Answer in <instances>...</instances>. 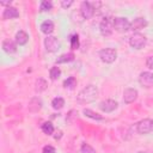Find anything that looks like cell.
Wrapping results in <instances>:
<instances>
[{
  "label": "cell",
  "mask_w": 153,
  "mask_h": 153,
  "mask_svg": "<svg viewBox=\"0 0 153 153\" xmlns=\"http://www.w3.org/2000/svg\"><path fill=\"white\" fill-rule=\"evenodd\" d=\"M97 97H98V88L94 85H87L78 93L76 102L80 104H88L94 102Z\"/></svg>",
  "instance_id": "1"
},
{
  "label": "cell",
  "mask_w": 153,
  "mask_h": 153,
  "mask_svg": "<svg viewBox=\"0 0 153 153\" xmlns=\"http://www.w3.org/2000/svg\"><path fill=\"white\" fill-rule=\"evenodd\" d=\"M146 41H147V39H146V36H145V35H142V33H140V32H135V33H133V35L130 36V38H129V44H130V47L134 48V49H141V48L145 47Z\"/></svg>",
  "instance_id": "2"
},
{
  "label": "cell",
  "mask_w": 153,
  "mask_h": 153,
  "mask_svg": "<svg viewBox=\"0 0 153 153\" xmlns=\"http://www.w3.org/2000/svg\"><path fill=\"white\" fill-rule=\"evenodd\" d=\"M136 131L141 135H145V134L153 131V120L143 118L140 122H137L136 123Z\"/></svg>",
  "instance_id": "3"
},
{
  "label": "cell",
  "mask_w": 153,
  "mask_h": 153,
  "mask_svg": "<svg viewBox=\"0 0 153 153\" xmlns=\"http://www.w3.org/2000/svg\"><path fill=\"white\" fill-rule=\"evenodd\" d=\"M99 57L105 63H112L117 57V51L112 48H104L99 51Z\"/></svg>",
  "instance_id": "4"
},
{
  "label": "cell",
  "mask_w": 153,
  "mask_h": 153,
  "mask_svg": "<svg viewBox=\"0 0 153 153\" xmlns=\"http://www.w3.org/2000/svg\"><path fill=\"white\" fill-rule=\"evenodd\" d=\"M114 29L118 32H126L130 30V22L126 17H116L114 18Z\"/></svg>",
  "instance_id": "5"
},
{
  "label": "cell",
  "mask_w": 153,
  "mask_h": 153,
  "mask_svg": "<svg viewBox=\"0 0 153 153\" xmlns=\"http://www.w3.org/2000/svg\"><path fill=\"white\" fill-rule=\"evenodd\" d=\"M99 30L103 36H105V37L110 36L112 33V31L115 30L114 29V19H111L109 17L103 18V20L100 22V25H99Z\"/></svg>",
  "instance_id": "6"
},
{
  "label": "cell",
  "mask_w": 153,
  "mask_h": 153,
  "mask_svg": "<svg viewBox=\"0 0 153 153\" xmlns=\"http://www.w3.org/2000/svg\"><path fill=\"white\" fill-rule=\"evenodd\" d=\"M44 47H45L47 51L55 53L60 49V42L55 36H47L44 38Z\"/></svg>",
  "instance_id": "7"
},
{
  "label": "cell",
  "mask_w": 153,
  "mask_h": 153,
  "mask_svg": "<svg viewBox=\"0 0 153 153\" xmlns=\"http://www.w3.org/2000/svg\"><path fill=\"white\" fill-rule=\"evenodd\" d=\"M96 10L93 8V6L91 5L90 1H82L80 4V13L84 17V19H90L94 16Z\"/></svg>",
  "instance_id": "8"
},
{
  "label": "cell",
  "mask_w": 153,
  "mask_h": 153,
  "mask_svg": "<svg viewBox=\"0 0 153 153\" xmlns=\"http://www.w3.org/2000/svg\"><path fill=\"white\" fill-rule=\"evenodd\" d=\"M139 82L141 86L149 88L153 87V73L152 72H142L139 75Z\"/></svg>",
  "instance_id": "9"
},
{
  "label": "cell",
  "mask_w": 153,
  "mask_h": 153,
  "mask_svg": "<svg viewBox=\"0 0 153 153\" xmlns=\"http://www.w3.org/2000/svg\"><path fill=\"white\" fill-rule=\"evenodd\" d=\"M117 106H118V104L114 99H105L99 103V109L103 112H112L114 110L117 109Z\"/></svg>",
  "instance_id": "10"
},
{
  "label": "cell",
  "mask_w": 153,
  "mask_h": 153,
  "mask_svg": "<svg viewBox=\"0 0 153 153\" xmlns=\"http://www.w3.org/2000/svg\"><path fill=\"white\" fill-rule=\"evenodd\" d=\"M137 90H135V88H126L124 90V92H123V100H124V103H127V104H130V103H133V102H135L136 100V98H137Z\"/></svg>",
  "instance_id": "11"
},
{
  "label": "cell",
  "mask_w": 153,
  "mask_h": 153,
  "mask_svg": "<svg viewBox=\"0 0 153 153\" xmlns=\"http://www.w3.org/2000/svg\"><path fill=\"white\" fill-rule=\"evenodd\" d=\"M1 48L7 54H14L17 51V43L12 39H4L2 44H1Z\"/></svg>",
  "instance_id": "12"
},
{
  "label": "cell",
  "mask_w": 153,
  "mask_h": 153,
  "mask_svg": "<svg viewBox=\"0 0 153 153\" xmlns=\"http://www.w3.org/2000/svg\"><path fill=\"white\" fill-rule=\"evenodd\" d=\"M147 24H148V23H147V20H146L145 18L139 17V18H135V19L130 23V29H131L133 31H139V30L146 27Z\"/></svg>",
  "instance_id": "13"
},
{
  "label": "cell",
  "mask_w": 153,
  "mask_h": 153,
  "mask_svg": "<svg viewBox=\"0 0 153 153\" xmlns=\"http://www.w3.org/2000/svg\"><path fill=\"white\" fill-rule=\"evenodd\" d=\"M18 17H19V11L13 6L6 7L2 12V18L4 19H14V18H18Z\"/></svg>",
  "instance_id": "14"
},
{
  "label": "cell",
  "mask_w": 153,
  "mask_h": 153,
  "mask_svg": "<svg viewBox=\"0 0 153 153\" xmlns=\"http://www.w3.org/2000/svg\"><path fill=\"white\" fill-rule=\"evenodd\" d=\"M16 43L17 44H19V45H24V44H26L27 43V41H29V35L25 32V31H23V30H19L17 33H16Z\"/></svg>",
  "instance_id": "15"
},
{
  "label": "cell",
  "mask_w": 153,
  "mask_h": 153,
  "mask_svg": "<svg viewBox=\"0 0 153 153\" xmlns=\"http://www.w3.org/2000/svg\"><path fill=\"white\" fill-rule=\"evenodd\" d=\"M41 108H42V100L39 98L35 97V98H32L30 100V103H29V111L37 112L38 110H41Z\"/></svg>",
  "instance_id": "16"
},
{
  "label": "cell",
  "mask_w": 153,
  "mask_h": 153,
  "mask_svg": "<svg viewBox=\"0 0 153 153\" xmlns=\"http://www.w3.org/2000/svg\"><path fill=\"white\" fill-rule=\"evenodd\" d=\"M41 31L48 36L49 33H51L54 31V23L51 20H44L41 24Z\"/></svg>",
  "instance_id": "17"
},
{
  "label": "cell",
  "mask_w": 153,
  "mask_h": 153,
  "mask_svg": "<svg viewBox=\"0 0 153 153\" xmlns=\"http://www.w3.org/2000/svg\"><path fill=\"white\" fill-rule=\"evenodd\" d=\"M47 87H48V82H47L43 78H38V79L36 80V82H35V91H36L37 93H41V92L45 91Z\"/></svg>",
  "instance_id": "18"
},
{
  "label": "cell",
  "mask_w": 153,
  "mask_h": 153,
  "mask_svg": "<svg viewBox=\"0 0 153 153\" xmlns=\"http://www.w3.org/2000/svg\"><path fill=\"white\" fill-rule=\"evenodd\" d=\"M74 60V54L73 53H65L62 55H60L56 59V63H66V62H71Z\"/></svg>",
  "instance_id": "19"
},
{
  "label": "cell",
  "mask_w": 153,
  "mask_h": 153,
  "mask_svg": "<svg viewBox=\"0 0 153 153\" xmlns=\"http://www.w3.org/2000/svg\"><path fill=\"white\" fill-rule=\"evenodd\" d=\"M63 105H65V99H63L62 97H56V98H54V99L51 100V106H53V109H55V110L62 109Z\"/></svg>",
  "instance_id": "20"
},
{
  "label": "cell",
  "mask_w": 153,
  "mask_h": 153,
  "mask_svg": "<svg viewBox=\"0 0 153 153\" xmlns=\"http://www.w3.org/2000/svg\"><path fill=\"white\" fill-rule=\"evenodd\" d=\"M82 112H84L85 116H87L90 118H93V120H97V121H102L103 120V116L102 115H99V114H97V112H94V111H92L90 109H84Z\"/></svg>",
  "instance_id": "21"
},
{
  "label": "cell",
  "mask_w": 153,
  "mask_h": 153,
  "mask_svg": "<svg viewBox=\"0 0 153 153\" xmlns=\"http://www.w3.org/2000/svg\"><path fill=\"white\" fill-rule=\"evenodd\" d=\"M60 75H61V69H60L57 66H54V67L50 68V71H49V76H50L51 80L59 79Z\"/></svg>",
  "instance_id": "22"
},
{
  "label": "cell",
  "mask_w": 153,
  "mask_h": 153,
  "mask_svg": "<svg viewBox=\"0 0 153 153\" xmlns=\"http://www.w3.org/2000/svg\"><path fill=\"white\" fill-rule=\"evenodd\" d=\"M54 126H53V123L51 122H44L43 124H42V131L44 133V134H47V135H51L53 133H54Z\"/></svg>",
  "instance_id": "23"
},
{
  "label": "cell",
  "mask_w": 153,
  "mask_h": 153,
  "mask_svg": "<svg viewBox=\"0 0 153 153\" xmlns=\"http://www.w3.org/2000/svg\"><path fill=\"white\" fill-rule=\"evenodd\" d=\"M75 85H76V80L74 76H69L63 81V87L66 88H73Z\"/></svg>",
  "instance_id": "24"
},
{
  "label": "cell",
  "mask_w": 153,
  "mask_h": 153,
  "mask_svg": "<svg viewBox=\"0 0 153 153\" xmlns=\"http://www.w3.org/2000/svg\"><path fill=\"white\" fill-rule=\"evenodd\" d=\"M51 8H53V4H51L50 1H47V0L42 1L41 5H39V11H41V12H48V11H50Z\"/></svg>",
  "instance_id": "25"
},
{
  "label": "cell",
  "mask_w": 153,
  "mask_h": 153,
  "mask_svg": "<svg viewBox=\"0 0 153 153\" xmlns=\"http://www.w3.org/2000/svg\"><path fill=\"white\" fill-rule=\"evenodd\" d=\"M79 45H80L79 36H78V35H73V36L71 37V48L75 50V49H78V48H79Z\"/></svg>",
  "instance_id": "26"
},
{
  "label": "cell",
  "mask_w": 153,
  "mask_h": 153,
  "mask_svg": "<svg viewBox=\"0 0 153 153\" xmlns=\"http://www.w3.org/2000/svg\"><path fill=\"white\" fill-rule=\"evenodd\" d=\"M80 152L81 153H96V149L92 146H90L88 143H82L81 148H80Z\"/></svg>",
  "instance_id": "27"
},
{
  "label": "cell",
  "mask_w": 153,
  "mask_h": 153,
  "mask_svg": "<svg viewBox=\"0 0 153 153\" xmlns=\"http://www.w3.org/2000/svg\"><path fill=\"white\" fill-rule=\"evenodd\" d=\"M42 153H56V151H55V148H54L53 146L47 145V146H44V147H43Z\"/></svg>",
  "instance_id": "28"
},
{
  "label": "cell",
  "mask_w": 153,
  "mask_h": 153,
  "mask_svg": "<svg viewBox=\"0 0 153 153\" xmlns=\"http://www.w3.org/2000/svg\"><path fill=\"white\" fill-rule=\"evenodd\" d=\"M146 66L149 68V69H153V56H148L147 60H146Z\"/></svg>",
  "instance_id": "29"
},
{
  "label": "cell",
  "mask_w": 153,
  "mask_h": 153,
  "mask_svg": "<svg viewBox=\"0 0 153 153\" xmlns=\"http://www.w3.org/2000/svg\"><path fill=\"white\" fill-rule=\"evenodd\" d=\"M71 5H73V0H68V1L62 0V1H61V6H62L63 8H68Z\"/></svg>",
  "instance_id": "30"
},
{
  "label": "cell",
  "mask_w": 153,
  "mask_h": 153,
  "mask_svg": "<svg viewBox=\"0 0 153 153\" xmlns=\"http://www.w3.org/2000/svg\"><path fill=\"white\" fill-rule=\"evenodd\" d=\"M61 136H62V131H61V130H59V131H56V133H55L54 139H55V140H57V139H60Z\"/></svg>",
  "instance_id": "31"
},
{
  "label": "cell",
  "mask_w": 153,
  "mask_h": 153,
  "mask_svg": "<svg viewBox=\"0 0 153 153\" xmlns=\"http://www.w3.org/2000/svg\"><path fill=\"white\" fill-rule=\"evenodd\" d=\"M0 5H2V6H7V7H10V5H11V1H1V2H0Z\"/></svg>",
  "instance_id": "32"
},
{
  "label": "cell",
  "mask_w": 153,
  "mask_h": 153,
  "mask_svg": "<svg viewBox=\"0 0 153 153\" xmlns=\"http://www.w3.org/2000/svg\"><path fill=\"white\" fill-rule=\"evenodd\" d=\"M137 153H147V152H143V151H140V152H137Z\"/></svg>",
  "instance_id": "33"
}]
</instances>
